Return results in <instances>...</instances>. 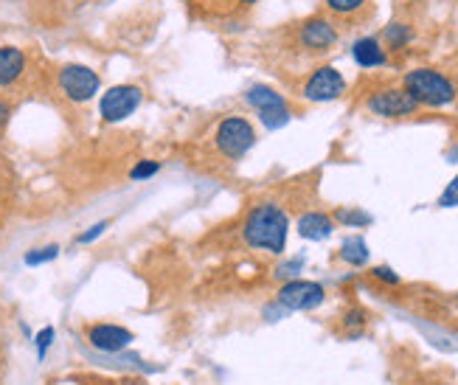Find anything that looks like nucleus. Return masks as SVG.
Segmentation results:
<instances>
[{
	"label": "nucleus",
	"instance_id": "nucleus-24",
	"mask_svg": "<svg viewBox=\"0 0 458 385\" xmlns=\"http://www.w3.org/2000/svg\"><path fill=\"white\" fill-rule=\"evenodd\" d=\"M51 343H54V329L45 326V329L37 334V355L45 358V351H48V346H51Z\"/></svg>",
	"mask_w": 458,
	"mask_h": 385
},
{
	"label": "nucleus",
	"instance_id": "nucleus-3",
	"mask_svg": "<svg viewBox=\"0 0 458 385\" xmlns=\"http://www.w3.org/2000/svg\"><path fill=\"white\" fill-rule=\"evenodd\" d=\"M214 144L220 149V155H225L228 161H239L253 149L256 130L248 119H242V115H228L214 132Z\"/></svg>",
	"mask_w": 458,
	"mask_h": 385
},
{
	"label": "nucleus",
	"instance_id": "nucleus-16",
	"mask_svg": "<svg viewBox=\"0 0 458 385\" xmlns=\"http://www.w3.org/2000/svg\"><path fill=\"white\" fill-rule=\"evenodd\" d=\"M383 40L388 43V48H405L408 43L414 40V31H411V26H405V23H391V26H385Z\"/></svg>",
	"mask_w": 458,
	"mask_h": 385
},
{
	"label": "nucleus",
	"instance_id": "nucleus-28",
	"mask_svg": "<svg viewBox=\"0 0 458 385\" xmlns=\"http://www.w3.org/2000/svg\"><path fill=\"white\" fill-rule=\"evenodd\" d=\"M242 4H245V6H253V4H259V0H242Z\"/></svg>",
	"mask_w": 458,
	"mask_h": 385
},
{
	"label": "nucleus",
	"instance_id": "nucleus-30",
	"mask_svg": "<svg viewBox=\"0 0 458 385\" xmlns=\"http://www.w3.org/2000/svg\"><path fill=\"white\" fill-rule=\"evenodd\" d=\"M455 298H458V293H455Z\"/></svg>",
	"mask_w": 458,
	"mask_h": 385
},
{
	"label": "nucleus",
	"instance_id": "nucleus-23",
	"mask_svg": "<svg viewBox=\"0 0 458 385\" xmlns=\"http://www.w3.org/2000/svg\"><path fill=\"white\" fill-rule=\"evenodd\" d=\"M107 228H110V220H102V223H96V225H93L90 231L79 233V240H76V242H79V245H90L93 240H99V237H102V233H105Z\"/></svg>",
	"mask_w": 458,
	"mask_h": 385
},
{
	"label": "nucleus",
	"instance_id": "nucleus-14",
	"mask_svg": "<svg viewBox=\"0 0 458 385\" xmlns=\"http://www.w3.org/2000/svg\"><path fill=\"white\" fill-rule=\"evenodd\" d=\"M352 57H354V62L360 65V68H380V65L388 62L385 48L380 45L377 37H363V40H357V43L352 45Z\"/></svg>",
	"mask_w": 458,
	"mask_h": 385
},
{
	"label": "nucleus",
	"instance_id": "nucleus-10",
	"mask_svg": "<svg viewBox=\"0 0 458 385\" xmlns=\"http://www.w3.org/2000/svg\"><path fill=\"white\" fill-rule=\"evenodd\" d=\"M88 343L93 349L113 355V351H124L129 343H133V332L119 324H93L88 329Z\"/></svg>",
	"mask_w": 458,
	"mask_h": 385
},
{
	"label": "nucleus",
	"instance_id": "nucleus-4",
	"mask_svg": "<svg viewBox=\"0 0 458 385\" xmlns=\"http://www.w3.org/2000/svg\"><path fill=\"white\" fill-rule=\"evenodd\" d=\"M245 102H248L256 113L261 124L268 130H282L290 122V107L282 93H276L270 85H251L245 90Z\"/></svg>",
	"mask_w": 458,
	"mask_h": 385
},
{
	"label": "nucleus",
	"instance_id": "nucleus-5",
	"mask_svg": "<svg viewBox=\"0 0 458 385\" xmlns=\"http://www.w3.org/2000/svg\"><path fill=\"white\" fill-rule=\"evenodd\" d=\"M102 88V79L96 71H90L88 65H65L59 71V90L65 93V98L82 105V102H90V98L99 93Z\"/></svg>",
	"mask_w": 458,
	"mask_h": 385
},
{
	"label": "nucleus",
	"instance_id": "nucleus-12",
	"mask_svg": "<svg viewBox=\"0 0 458 385\" xmlns=\"http://www.w3.org/2000/svg\"><path fill=\"white\" fill-rule=\"evenodd\" d=\"M26 71V54L14 45H0V88L14 85Z\"/></svg>",
	"mask_w": 458,
	"mask_h": 385
},
{
	"label": "nucleus",
	"instance_id": "nucleus-21",
	"mask_svg": "<svg viewBox=\"0 0 458 385\" xmlns=\"http://www.w3.org/2000/svg\"><path fill=\"white\" fill-rule=\"evenodd\" d=\"M439 206H441V208H455V206H458V175L447 183V189L441 192Z\"/></svg>",
	"mask_w": 458,
	"mask_h": 385
},
{
	"label": "nucleus",
	"instance_id": "nucleus-7",
	"mask_svg": "<svg viewBox=\"0 0 458 385\" xmlns=\"http://www.w3.org/2000/svg\"><path fill=\"white\" fill-rule=\"evenodd\" d=\"M326 290L318 281H304V279H290L287 284H282L279 293H276V301L284 310H315L323 304Z\"/></svg>",
	"mask_w": 458,
	"mask_h": 385
},
{
	"label": "nucleus",
	"instance_id": "nucleus-29",
	"mask_svg": "<svg viewBox=\"0 0 458 385\" xmlns=\"http://www.w3.org/2000/svg\"><path fill=\"white\" fill-rule=\"evenodd\" d=\"M133 385H144V382H133Z\"/></svg>",
	"mask_w": 458,
	"mask_h": 385
},
{
	"label": "nucleus",
	"instance_id": "nucleus-1",
	"mask_svg": "<svg viewBox=\"0 0 458 385\" xmlns=\"http://www.w3.org/2000/svg\"><path fill=\"white\" fill-rule=\"evenodd\" d=\"M290 220L279 203H259L242 223V240L253 250H268V254H284L287 248Z\"/></svg>",
	"mask_w": 458,
	"mask_h": 385
},
{
	"label": "nucleus",
	"instance_id": "nucleus-20",
	"mask_svg": "<svg viewBox=\"0 0 458 385\" xmlns=\"http://www.w3.org/2000/svg\"><path fill=\"white\" fill-rule=\"evenodd\" d=\"M158 172H160L158 161H141V163L133 166V169H129V180H146V177H152Z\"/></svg>",
	"mask_w": 458,
	"mask_h": 385
},
{
	"label": "nucleus",
	"instance_id": "nucleus-13",
	"mask_svg": "<svg viewBox=\"0 0 458 385\" xmlns=\"http://www.w3.org/2000/svg\"><path fill=\"white\" fill-rule=\"evenodd\" d=\"M332 231H335V220L330 214H323V211H309L304 214L301 220H299V233L304 240H313V242H321L326 237H332Z\"/></svg>",
	"mask_w": 458,
	"mask_h": 385
},
{
	"label": "nucleus",
	"instance_id": "nucleus-18",
	"mask_svg": "<svg viewBox=\"0 0 458 385\" xmlns=\"http://www.w3.org/2000/svg\"><path fill=\"white\" fill-rule=\"evenodd\" d=\"M338 223H343V225H369L371 216L366 211H360V208H340Z\"/></svg>",
	"mask_w": 458,
	"mask_h": 385
},
{
	"label": "nucleus",
	"instance_id": "nucleus-15",
	"mask_svg": "<svg viewBox=\"0 0 458 385\" xmlns=\"http://www.w3.org/2000/svg\"><path fill=\"white\" fill-rule=\"evenodd\" d=\"M340 259L352 267H363L369 262V245L363 237H349L340 245Z\"/></svg>",
	"mask_w": 458,
	"mask_h": 385
},
{
	"label": "nucleus",
	"instance_id": "nucleus-6",
	"mask_svg": "<svg viewBox=\"0 0 458 385\" xmlns=\"http://www.w3.org/2000/svg\"><path fill=\"white\" fill-rule=\"evenodd\" d=\"M141 102H144V93L138 85H116L102 96L99 115L107 124H116V122H124L127 115H133L141 107Z\"/></svg>",
	"mask_w": 458,
	"mask_h": 385
},
{
	"label": "nucleus",
	"instance_id": "nucleus-26",
	"mask_svg": "<svg viewBox=\"0 0 458 385\" xmlns=\"http://www.w3.org/2000/svg\"><path fill=\"white\" fill-rule=\"evenodd\" d=\"M301 264H304V259L287 262V264H282V267H279V271H276V276H296V273L301 271Z\"/></svg>",
	"mask_w": 458,
	"mask_h": 385
},
{
	"label": "nucleus",
	"instance_id": "nucleus-9",
	"mask_svg": "<svg viewBox=\"0 0 458 385\" xmlns=\"http://www.w3.org/2000/svg\"><path fill=\"white\" fill-rule=\"evenodd\" d=\"M416 107L419 105L405 88H385L369 98V110L374 115H383V119H402V115L416 113Z\"/></svg>",
	"mask_w": 458,
	"mask_h": 385
},
{
	"label": "nucleus",
	"instance_id": "nucleus-11",
	"mask_svg": "<svg viewBox=\"0 0 458 385\" xmlns=\"http://www.w3.org/2000/svg\"><path fill=\"white\" fill-rule=\"evenodd\" d=\"M301 45L309 48V51H326L338 43V31L330 20L323 18H313L309 23L301 26V35H299Z\"/></svg>",
	"mask_w": 458,
	"mask_h": 385
},
{
	"label": "nucleus",
	"instance_id": "nucleus-17",
	"mask_svg": "<svg viewBox=\"0 0 458 385\" xmlns=\"http://www.w3.org/2000/svg\"><path fill=\"white\" fill-rule=\"evenodd\" d=\"M59 256V245H45L40 250H31V254H26V264L28 267H35V264H45V262H51Z\"/></svg>",
	"mask_w": 458,
	"mask_h": 385
},
{
	"label": "nucleus",
	"instance_id": "nucleus-8",
	"mask_svg": "<svg viewBox=\"0 0 458 385\" xmlns=\"http://www.w3.org/2000/svg\"><path fill=\"white\" fill-rule=\"evenodd\" d=\"M343 90H346V79H343V74L338 68H332V65H321V68L307 79L304 98L323 105V102H335V98H340Z\"/></svg>",
	"mask_w": 458,
	"mask_h": 385
},
{
	"label": "nucleus",
	"instance_id": "nucleus-19",
	"mask_svg": "<svg viewBox=\"0 0 458 385\" xmlns=\"http://www.w3.org/2000/svg\"><path fill=\"white\" fill-rule=\"evenodd\" d=\"M343 326L349 329L352 338H357L360 329L366 326V312H363V310H357V307H354V310H349L346 315H343Z\"/></svg>",
	"mask_w": 458,
	"mask_h": 385
},
{
	"label": "nucleus",
	"instance_id": "nucleus-27",
	"mask_svg": "<svg viewBox=\"0 0 458 385\" xmlns=\"http://www.w3.org/2000/svg\"><path fill=\"white\" fill-rule=\"evenodd\" d=\"M9 115H12V105L0 98V127H4V124L9 122Z\"/></svg>",
	"mask_w": 458,
	"mask_h": 385
},
{
	"label": "nucleus",
	"instance_id": "nucleus-25",
	"mask_svg": "<svg viewBox=\"0 0 458 385\" xmlns=\"http://www.w3.org/2000/svg\"><path fill=\"white\" fill-rule=\"evenodd\" d=\"M374 276H377L380 281H385V284H400L402 279L394 273V271H391V267H385V264H380V267H374V271H371Z\"/></svg>",
	"mask_w": 458,
	"mask_h": 385
},
{
	"label": "nucleus",
	"instance_id": "nucleus-22",
	"mask_svg": "<svg viewBox=\"0 0 458 385\" xmlns=\"http://www.w3.org/2000/svg\"><path fill=\"white\" fill-rule=\"evenodd\" d=\"M326 6H330L332 12H338V14H352L360 6H366V0H326Z\"/></svg>",
	"mask_w": 458,
	"mask_h": 385
},
{
	"label": "nucleus",
	"instance_id": "nucleus-2",
	"mask_svg": "<svg viewBox=\"0 0 458 385\" xmlns=\"http://www.w3.org/2000/svg\"><path fill=\"white\" fill-rule=\"evenodd\" d=\"M405 90L414 96L416 105L428 107H447L455 102V85L433 68H416L405 76Z\"/></svg>",
	"mask_w": 458,
	"mask_h": 385
}]
</instances>
